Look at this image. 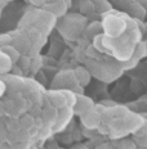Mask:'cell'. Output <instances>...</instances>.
Returning <instances> with one entry per match:
<instances>
[{
  "label": "cell",
  "mask_w": 147,
  "mask_h": 149,
  "mask_svg": "<svg viewBox=\"0 0 147 149\" xmlns=\"http://www.w3.org/2000/svg\"><path fill=\"white\" fill-rule=\"evenodd\" d=\"M8 68H9V58H8V55H4L3 61L0 59V71H5Z\"/></svg>",
  "instance_id": "obj_1"
},
{
  "label": "cell",
  "mask_w": 147,
  "mask_h": 149,
  "mask_svg": "<svg viewBox=\"0 0 147 149\" xmlns=\"http://www.w3.org/2000/svg\"><path fill=\"white\" fill-rule=\"evenodd\" d=\"M4 89H5L4 84H3V82H0V95L3 94V91H4Z\"/></svg>",
  "instance_id": "obj_2"
}]
</instances>
